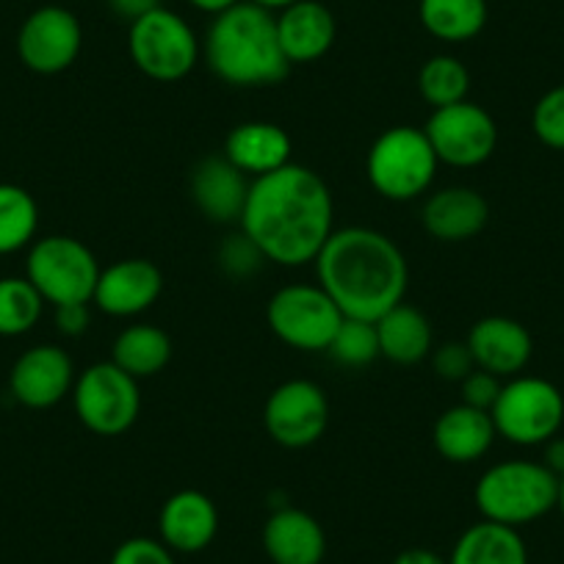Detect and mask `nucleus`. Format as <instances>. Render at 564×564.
Instances as JSON below:
<instances>
[{
    "label": "nucleus",
    "instance_id": "nucleus-18",
    "mask_svg": "<svg viewBox=\"0 0 564 564\" xmlns=\"http://www.w3.org/2000/svg\"><path fill=\"white\" fill-rule=\"evenodd\" d=\"M291 135L274 122H241L227 133L225 159L249 181L271 175L291 164Z\"/></svg>",
    "mask_w": 564,
    "mask_h": 564
},
{
    "label": "nucleus",
    "instance_id": "nucleus-5",
    "mask_svg": "<svg viewBox=\"0 0 564 564\" xmlns=\"http://www.w3.org/2000/svg\"><path fill=\"white\" fill-rule=\"evenodd\" d=\"M437 164L441 161L423 130L395 124L377 135L368 150L366 170L377 194L393 203H410L430 192Z\"/></svg>",
    "mask_w": 564,
    "mask_h": 564
},
{
    "label": "nucleus",
    "instance_id": "nucleus-37",
    "mask_svg": "<svg viewBox=\"0 0 564 564\" xmlns=\"http://www.w3.org/2000/svg\"><path fill=\"white\" fill-rule=\"evenodd\" d=\"M56 327L62 335H84L89 327V305L56 307Z\"/></svg>",
    "mask_w": 564,
    "mask_h": 564
},
{
    "label": "nucleus",
    "instance_id": "nucleus-16",
    "mask_svg": "<svg viewBox=\"0 0 564 564\" xmlns=\"http://www.w3.org/2000/svg\"><path fill=\"white\" fill-rule=\"evenodd\" d=\"M468 349L474 355L476 368L490 371L501 379L520 377L534 355L531 333L520 322L507 316H487L470 327Z\"/></svg>",
    "mask_w": 564,
    "mask_h": 564
},
{
    "label": "nucleus",
    "instance_id": "nucleus-17",
    "mask_svg": "<svg viewBox=\"0 0 564 564\" xmlns=\"http://www.w3.org/2000/svg\"><path fill=\"white\" fill-rule=\"evenodd\" d=\"M219 509L205 492L181 490L170 496L159 514L161 542L172 553H199L216 540Z\"/></svg>",
    "mask_w": 564,
    "mask_h": 564
},
{
    "label": "nucleus",
    "instance_id": "nucleus-29",
    "mask_svg": "<svg viewBox=\"0 0 564 564\" xmlns=\"http://www.w3.org/2000/svg\"><path fill=\"white\" fill-rule=\"evenodd\" d=\"M45 300L29 276H0V338H18L40 324Z\"/></svg>",
    "mask_w": 564,
    "mask_h": 564
},
{
    "label": "nucleus",
    "instance_id": "nucleus-14",
    "mask_svg": "<svg viewBox=\"0 0 564 564\" xmlns=\"http://www.w3.org/2000/svg\"><path fill=\"white\" fill-rule=\"evenodd\" d=\"M73 357L56 344L31 346L18 357L9 373V390L29 410H47L73 393Z\"/></svg>",
    "mask_w": 564,
    "mask_h": 564
},
{
    "label": "nucleus",
    "instance_id": "nucleus-19",
    "mask_svg": "<svg viewBox=\"0 0 564 564\" xmlns=\"http://www.w3.org/2000/svg\"><path fill=\"white\" fill-rule=\"evenodd\" d=\"M263 551L271 564H322L327 556V534L311 512L282 507L265 520Z\"/></svg>",
    "mask_w": 564,
    "mask_h": 564
},
{
    "label": "nucleus",
    "instance_id": "nucleus-6",
    "mask_svg": "<svg viewBox=\"0 0 564 564\" xmlns=\"http://www.w3.org/2000/svg\"><path fill=\"white\" fill-rule=\"evenodd\" d=\"M100 271L95 252L73 236L40 238L25 260V276L53 307L89 305Z\"/></svg>",
    "mask_w": 564,
    "mask_h": 564
},
{
    "label": "nucleus",
    "instance_id": "nucleus-25",
    "mask_svg": "<svg viewBox=\"0 0 564 564\" xmlns=\"http://www.w3.org/2000/svg\"><path fill=\"white\" fill-rule=\"evenodd\" d=\"M448 564H529V547L512 525L479 520L454 542Z\"/></svg>",
    "mask_w": 564,
    "mask_h": 564
},
{
    "label": "nucleus",
    "instance_id": "nucleus-3",
    "mask_svg": "<svg viewBox=\"0 0 564 564\" xmlns=\"http://www.w3.org/2000/svg\"><path fill=\"white\" fill-rule=\"evenodd\" d=\"M205 58L225 84L241 89L280 84L291 69L276 36V14L252 0L216 14L205 36Z\"/></svg>",
    "mask_w": 564,
    "mask_h": 564
},
{
    "label": "nucleus",
    "instance_id": "nucleus-20",
    "mask_svg": "<svg viewBox=\"0 0 564 564\" xmlns=\"http://www.w3.org/2000/svg\"><path fill=\"white\" fill-rule=\"evenodd\" d=\"M423 227L443 243H463L479 236L490 219V205L476 188L448 186L423 203Z\"/></svg>",
    "mask_w": 564,
    "mask_h": 564
},
{
    "label": "nucleus",
    "instance_id": "nucleus-36",
    "mask_svg": "<svg viewBox=\"0 0 564 564\" xmlns=\"http://www.w3.org/2000/svg\"><path fill=\"white\" fill-rule=\"evenodd\" d=\"M501 377H496V373L490 371H481V368H474V371L463 379V404L490 412L492 406H496L498 395H501Z\"/></svg>",
    "mask_w": 564,
    "mask_h": 564
},
{
    "label": "nucleus",
    "instance_id": "nucleus-27",
    "mask_svg": "<svg viewBox=\"0 0 564 564\" xmlns=\"http://www.w3.org/2000/svg\"><path fill=\"white\" fill-rule=\"evenodd\" d=\"M423 29L435 40L459 45L470 42L487 25V0H421L417 7Z\"/></svg>",
    "mask_w": 564,
    "mask_h": 564
},
{
    "label": "nucleus",
    "instance_id": "nucleus-7",
    "mask_svg": "<svg viewBox=\"0 0 564 564\" xmlns=\"http://www.w3.org/2000/svg\"><path fill=\"white\" fill-rule=\"evenodd\" d=\"M496 432L514 446H545L564 423V395L542 377H512L490 410Z\"/></svg>",
    "mask_w": 564,
    "mask_h": 564
},
{
    "label": "nucleus",
    "instance_id": "nucleus-41",
    "mask_svg": "<svg viewBox=\"0 0 564 564\" xmlns=\"http://www.w3.org/2000/svg\"><path fill=\"white\" fill-rule=\"evenodd\" d=\"M188 3H192L194 9H199V12H205V14H221V12H227V9L230 7H236V3H241V0H188Z\"/></svg>",
    "mask_w": 564,
    "mask_h": 564
},
{
    "label": "nucleus",
    "instance_id": "nucleus-2",
    "mask_svg": "<svg viewBox=\"0 0 564 564\" xmlns=\"http://www.w3.org/2000/svg\"><path fill=\"white\" fill-rule=\"evenodd\" d=\"M316 276L346 318L377 322L406 294V260L393 238L371 227L333 230L318 252Z\"/></svg>",
    "mask_w": 564,
    "mask_h": 564
},
{
    "label": "nucleus",
    "instance_id": "nucleus-31",
    "mask_svg": "<svg viewBox=\"0 0 564 564\" xmlns=\"http://www.w3.org/2000/svg\"><path fill=\"white\" fill-rule=\"evenodd\" d=\"M327 351L340 366L349 368L368 366L371 360L382 357L379 355L377 327H373V322H362V318H344Z\"/></svg>",
    "mask_w": 564,
    "mask_h": 564
},
{
    "label": "nucleus",
    "instance_id": "nucleus-21",
    "mask_svg": "<svg viewBox=\"0 0 564 564\" xmlns=\"http://www.w3.org/2000/svg\"><path fill=\"white\" fill-rule=\"evenodd\" d=\"M333 12L318 0H300L294 7L276 14V36L289 64H313L329 53L335 45Z\"/></svg>",
    "mask_w": 564,
    "mask_h": 564
},
{
    "label": "nucleus",
    "instance_id": "nucleus-4",
    "mask_svg": "<svg viewBox=\"0 0 564 564\" xmlns=\"http://www.w3.org/2000/svg\"><path fill=\"white\" fill-rule=\"evenodd\" d=\"M474 501L481 520L520 529L556 509L558 476L545 463L507 459L481 474V479L476 481Z\"/></svg>",
    "mask_w": 564,
    "mask_h": 564
},
{
    "label": "nucleus",
    "instance_id": "nucleus-42",
    "mask_svg": "<svg viewBox=\"0 0 564 564\" xmlns=\"http://www.w3.org/2000/svg\"><path fill=\"white\" fill-rule=\"evenodd\" d=\"M252 3L269 9V12H282V9L294 7V3H300V0H252Z\"/></svg>",
    "mask_w": 564,
    "mask_h": 564
},
{
    "label": "nucleus",
    "instance_id": "nucleus-43",
    "mask_svg": "<svg viewBox=\"0 0 564 564\" xmlns=\"http://www.w3.org/2000/svg\"><path fill=\"white\" fill-rule=\"evenodd\" d=\"M556 509L562 512V518H564V476L558 479V503H556Z\"/></svg>",
    "mask_w": 564,
    "mask_h": 564
},
{
    "label": "nucleus",
    "instance_id": "nucleus-10",
    "mask_svg": "<svg viewBox=\"0 0 564 564\" xmlns=\"http://www.w3.org/2000/svg\"><path fill=\"white\" fill-rule=\"evenodd\" d=\"M344 313L322 285H285L265 307V322L282 344L302 351H327L344 324Z\"/></svg>",
    "mask_w": 564,
    "mask_h": 564
},
{
    "label": "nucleus",
    "instance_id": "nucleus-28",
    "mask_svg": "<svg viewBox=\"0 0 564 564\" xmlns=\"http://www.w3.org/2000/svg\"><path fill=\"white\" fill-rule=\"evenodd\" d=\"M40 230V205L14 183H0V254H12L34 243Z\"/></svg>",
    "mask_w": 564,
    "mask_h": 564
},
{
    "label": "nucleus",
    "instance_id": "nucleus-23",
    "mask_svg": "<svg viewBox=\"0 0 564 564\" xmlns=\"http://www.w3.org/2000/svg\"><path fill=\"white\" fill-rule=\"evenodd\" d=\"M435 448L454 465H470L485 457L496 443L498 432L492 415L470 404L448 406L435 423Z\"/></svg>",
    "mask_w": 564,
    "mask_h": 564
},
{
    "label": "nucleus",
    "instance_id": "nucleus-22",
    "mask_svg": "<svg viewBox=\"0 0 564 564\" xmlns=\"http://www.w3.org/2000/svg\"><path fill=\"white\" fill-rule=\"evenodd\" d=\"M249 177L241 175L225 155H208L194 166L192 197L194 205L216 225L241 221L249 194Z\"/></svg>",
    "mask_w": 564,
    "mask_h": 564
},
{
    "label": "nucleus",
    "instance_id": "nucleus-15",
    "mask_svg": "<svg viewBox=\"0 0 564 564\" xmlns=\"http://www.w3.org/2000/svg\"><path fill=\"white\" fill-rule=\"evenodd\" d=\"M164 291V274L148 258H124L100 271L95 305L113 318H130L150 311Z\"/></svg>",
    "mask_w": 564,
    "mask_h": 564
},
{
    "label": "nucleus",
    "instance_id": "nucleus-39",
    "mask_svg": "<svg viewBox=\"0 0 564 564\" xmlns=\"http://www.w3.org/2000/svg\"><path fill=\"white\" fill-rule=\"evenodd\" d=\"M393 564H448V556H441L430 547H406L393 558Z\"/></svg>",
    "mask_w": 564,
    "mask_h": 564
},
{
    "label": "nucleus",
    "instance_id": "nucleus-33",
    "mask_svg": "<svg viewBox=\"0 0 564 564\" xmlns=\"http://www.w3.org/2000/svg\"><path fill=\"white\" fill-rule=\"evenodd\" d=\"M108 564H177V558L161 540L130 536V540L119 542Z\"/></svg>",
    "mask_w": 564,
    "mask_h": 564
},
{
    "label": "nucleus",
    "instance_id": "nucleus-32",
    "mask_svg": "<svg viewBox=\"0 0 564 564\" xmlns=\"http://www.w3.org/2000/svg\"><path fill=\"white\" fill-rule=\"evenodd\" d=\"M531 128L545 148L564 153V84L553 86L536 100Z\"/></svg>",
    "mask_w": 564,
    "mask_h": 564
},
{
    "label": "nucleus",
    "instance_id": "nucleus-13",
    "mask_svg": "<svg viewBox=\"0 0 564 564\" xmlns=\"http://www.w3.org/2000/svg\"><path fill=\"white\" fill-rule=\"evenodd\" d=\"M84 47V29L64 7H42L25 18L18 34V56L31 73L58 75L75 64Z\"/></svg>",
    "mask_w": 564,
    "mask_h": 564
},
{
    "label": "nucleus",
    "instance_id": "nucleus-1",
    "mask_svg": "<svg viewBox=\"0 0 564 564\" xmlns=\"http://www.w3.org/2000/svg\"><path fill=\"white\" fill-rule=\"evenodd\" d=\"M335 230L329 186L313 170L289 164L249 183L241 232L276 265L313 263Z\"/></svg>",
    "mask_w": 564,
    "mask_h": 564
},
{
    "label": "nucleus",
    "instance_id": "nucleus-24",
    "mask_svg": "<svg viewBox=\"0 0 564 564\" xmlns=\"http://www.w3.org/2000/svg\"><path fill=\"white\" fill-rule=\"evenodd\" d=\"M373 327H377L379 355L395 366H415L435 349V333H432L430 318L404 302L379 316Z\"/></svg>",
    "mask_w": 564,
    "mask_h": 564
},
{
    "label": "nucleus",
    "instance_id": "nucleus-30",
    "mask_svg": "<svg viewBox=\"0 0 564 564\" xmlns=\"http://www.w3.org/2000/svg\"><path fill=\"white\" fill-rule=\"evenodd\" d=\"M417 91L432 108L457 106V102L468 100V67L457 56H432L417 73Z\"/></svg>",
    "mask_w": 564,
    "mask_h": 564
},
{
    "label": "nucleus",
    "instance_id": "nucleus-8",
    "mask_svg": "<svg viewBox=\"0 0 564 564\" xmlns=\"http://www.w3.org/2000/svg\"><path fill=\"white\" fill-rule=\"evenodd\" d=\"M128 51L135 67L159 84H175L194 69L199 42L192 25L177 12L159 7L130 23Z\"/></svg>",
    "mask_w": 564,
    "mask_h": 564
},
{
    "label": "nucleus",
    "instance_id": "nucleus-11",
    "mask_svg": "<svg viewBox=\"0 0 564 564\" xmlns=\"http://www.w3.org/2000/svg\"><path fill=\"white\" fill-rule=\"evenodd\" d=\"M435 150L437 161L457 170L481 166L498 148V124L476 102L463 100L457 106L435 108L423 128Z\"/></svg>",
    "mask_w": 564,
    "mask_h": 564
},
{
    "label": "nucleus",
    "instance_id": "nucleus-34",
    "mask_svg": "<svg viewBox=\"0 0 564 564\" xmlns=\"http://www.w3.org/2000/svg\"><path fill=\"white\" fill-rule=\"evenodd\" d=\"M430 357L437 377L448 379V382H463L476 368L468 344H457V340H448V344L437 346V349H432Z\"/></svg>",
    "mask_w": 564,
    "mask_h": 564
},
{
    "label": "nucleus",
    "instance_id": "nucleus-38",
    "mask_svg": "<svg viewBox=\"0 0 564 564\" xmlns=\"http://www.w3.org/2000/svg\"><path fill=\"white\" fill-rule=\"evenodd\" d=\"M108 7L117 18L128 20V23H135L139 18L150 14L153 9L161 7V0H108Z\"/></svg>",
    "mask_w": 564,
    "mask_h": 564
},
{
    "label": "nucleus",
    "instance_id": "nucleus-26",
    "mask_svg": "<svg viewBox=\"0 0 564 564\" xmlns=\"http://www.w3.org/2000/svg\"><path fill=\"white\" fill-rule=\"evenodd\" d=\"M172 360V338L153 324H133L113 340L111 362L133 379H148L164 371Z\"/></svg>",
    "mask_w": 564,
    "mask_h": 564
},
{
    "label": "nucleus",
    "instance_id": "nucleus-40",
    "mask_svg": "<svg viewBox=\"0 0 564 564\" xmlns=\"http://www.w3.org/2000/svg\"><path fill=\"white\" fill-rule=\"evenodd\" d=\"M542 463L547 465V468L553 470V474L562 479L564 476V437H551V441L545 443V459Z\"/></svg>",
    "mask_w": 564,
    "mask_h": 564
},
{
    "label": "nucleus",
    "instance_id": "nucleus-12",
    "mask_svg": "<svg viewBox=\"0 0 564 564\" xmlns=\"http://www.w3.org/2000/svg\"><path fill=\"white\" fill-rule=\"evenodd\" d=\"M263 426L285 448H307L322 441L329 426L327 393L311 379L276 384L263 406Z\"/></svg>",
    "mask_w": 564,
    "mask_h": 564
},
{
    "label": "nucleus",
    "instance_id": "nucleus-9",
    "mask_svg": "<svg viewBox=\"0 0 564 564\" xmlns=\"http://www.w3.org/2000/svg\"><path fill=\"white\" fill-rule=\"evenodd\" d=\"M73 406L78 421L95 435H124L141 412L139 379L111 360L95 362L75 379Z\"/></svg>",
    "mask_w": 564,
    "mask_h": 564
},
{
    "label": "nucleus",
    "instance_id": "nucleus-35",
    "mask_svg": "<svg viewBox=\"0 0 564 564\" xmlns=\"http://www.w3.org/2000/svg\"><path fill=\"white\" fill-rule=\"evenodd\" d=\"M221 265H225L227 274L232 276H249L254 274V271L260 269V263H263V254H260V249L254 247L252 241H249L247 236H230V241H225V247H221Z\"/></svg>",
    "mask_w": 564,
    "mask_h": 564
}]
</instances>
